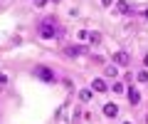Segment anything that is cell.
<instances>
[{"label":"cell","mask_w":148,"mask_h":124,"mask_svg":"<svg viewBox=\"0 0 148 124\" xmlns=\"http://www.w3.org/2000/svg\"><path fill=\"white\" fill-rule=\"evenodd\" d=\"M37 35H40L42 40H54V37L62 35V30H59V25H57L54 17H45V20L37 25Z\"/></svg>","instance_id":"6da1fadb"},{"label":"cell","mask_w":148,"mask_h":124,"mask_svg":"<svg viewBox=\"0 0 148 124\" xmlns=\"http://www.w3.org/2000/svg\"><path fill=\"white\" fill-rule=\"evenodd\" d=\"M35 77H40V80H45V82H54V72L49 70V67H45V65L35 67Z\"/></svg>","instance_id":"7a4b0ae2"},{"label":"cell","mask_w":148,"mask_h":124,"mask_svg":"<svg viewBox=\"0 0 148 124\" xmlns=\"http://www.w3.org/2000/svg\"><path fill=\"white\" fill-rule=\"evenodd\" d=\"M128 62H131V57H128V52H114V65H119V67H126Z\"/></svg>","instance_id":"3957f363"},{"label":"cell","mask_w":148,"mask_h":124,"mask_svg":"<svg viewBox=\"0 0 148 124\" xmlns=\"http://www.w3.org/2000/svg\"><path fill=\"white\" fill-rule=\"evenodd\" d=\"M86 47H82V45H74V47H64V55L67 57H79V55H84Z\"/></svg>","instance_id":"277c9868"},{"label":"cell","mask_w":148,"mask_h":124,"mask_svg":"<svg viewBox=\"0 0 148 124\" xmlns=\"http://www.w3.org/2000/svg\"><path fill=\"white\" fill-rule=\"evenodd\" d=\"M91 89H94V92H106V89H109V85H106V80H101V77H99V80L91 82Z\"/></svg>","instance_id":"5b68a950"},{"label":"cell","mask_w":148,"mask_h":124,"mask_svg":"<svg viewBox=\"0 0 148 124\" xmlns=\"http://www.w3.org/2000/svg\"><path fill=\"white\" fill-rule=\"evenodd\" d=\"M104 114H106V117H116V114H119V107H116L114 102L104 104Z\"/></svg>","instance_id":"8992f818"},{"label":"cell","mask_w":148,"mask_h":124,"mask_svg":"<svg viewBox=\"0 0 148 124\" xmlns=\"http://www.w3.org/2000/svg\"><path fill=\"white\" fill-rule=\"evenodd\" d=\"M128 102H131L133 107H136V104L141 102V94H138V89H133V87H131V89H128Z\"/></svg>","instance_id":"52a82bcc"},{"label":"cell","mask_w":148,"mask_h":124,"mask_svg":"<svg viewBox=\"0 0 148 124\" xmlns=\"http://www.w3.org/2000/svg\"><path fill=\"white\" fill-rule=\"evenodd\" d=\"M116 8H119V12H123V15H128V12H131V5H128L126 0H119Z\"/></svg>","instance_id":"ba28073f"},{"label":"cell","mask_w":148,"mask_h":124,"mask_svg":"<svg viewBox=\"0 0 148 124\" xmlns=\"http://www.w3.org/2000/svg\"><path fill=\"white\" fill-rule=\"evenodd\" d=\"M86 40H89L91 45H99V42H101V35H99V33H89V35H86Z\"/></svg>","instance_id":"9c48e42d"},{"label":"cell","mask_w":148,"mask_h":124,"mask_svg":"<svg viewBox=\"0 0 148 124\" xmlns=\"http://www.w3.org/2000/svg\"><path fill=\"white\" fill-rule=\"evenodd\" d=\"M116 75H119L116 65H106V77H116Z\"/></svg>","instance_id":"30bf717a"},{"label":"cell","mask_w":148,"mask_h":124,"mask_svg":"<svg viewBox=\"0 0 148 124\" xmlns=\"http://www.w3.org/2000/svg\"><path fill=\"white\" fill-rule=\"evenodd\" d=\"M79 99H82V102H89V99H91V92H89V89H84V92L79 94Z\"/></svg>","instance_id":"8fae6325"},{"label":"cell","mask_w":148,"mask_h":124,"mask_svg":"<svg viewBox=\"0 0 148 124\" xmlns=\"http://www.w3.org/2000/svg\"><path fill=\"white\" fill-rule=\"evenodd\" d=\"M136 77H138V82H148V72H146V70H141Z\"/></svg>","instance_id":"7c38bea8"},{"label":"cell","mask_w":148,"mask_h":124,"mask_svg":"<svg viewBox=\"0 0 148 124\" xmlns=\"http://www.w3.org/2000/svg\"><path fill=\"white\" fill-rule=\"evenodd\" d=\"M111 89H114V92H123V85H121V82H114V85H111Z\"/></svg>","instance_id":"4fadbf2b"},{"label":"cell","mask_w":148,"mask_h":124,"mask_svg":"<svg viewBox=\"0 0 148 124\" xmlns=\"http://www.w3.org/2000/svg\"><path fill=\"white\" fill-rule=\"evenodd\" d=\"M45 3L47 0H35V8H45Z\"/></svg>","instance_id":"5bb4252c"},{"label":"cell","mask_w":148,"mask_h":124,"mask_svg":"<svg viewBox=\"0 0 148 124\" xmlns=\"http://www.w3.org/2000/svg\"><path fill=\"white\" fill-rule=\"evenodd\" d=\"M101 3H104V5H111V3H114V0H101Z\"/></svg>","instance_id":"9a60e30c"},{"label":"cell","mask_w":148,"mask_h":124,"mask_svg":"<svg viewBox=\"0 0 148 124\" xmlns=\"http://www.w3.org/2000/svg\"><path fill=\"white\" fill-rule=\"evenodd\" d=\"M146 67H148V52H146Z\"/></svg>","instance_id":"2e32d148"},{"label":"cell","mask_w":148,"mask_h":124,"mask_svg":"<svg viewBox=\"0 0 148 124\" xmlns=\"http://www.w3.org/2000/svg\"><path fill=\"white\" fill-rule=\"evenodd\" d=\"M123 124H131V122H123Z\"/></svg>","instance_id":"e0dca14e"}]
</instances>
